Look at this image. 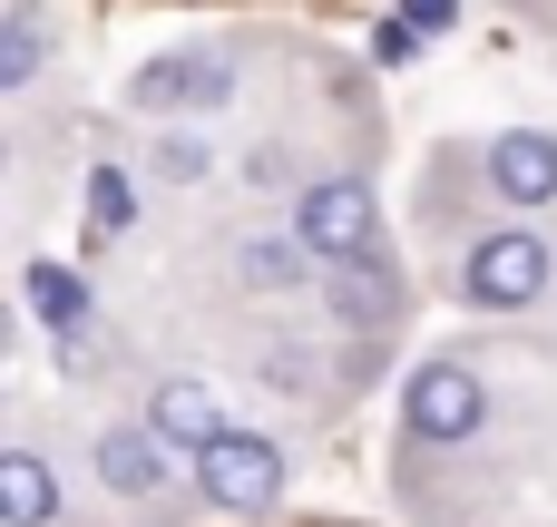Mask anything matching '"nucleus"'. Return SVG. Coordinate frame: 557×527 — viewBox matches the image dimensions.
I'll use <instances>...</instances> for the list:
<instances>
[{
  "label": "nucleus",
  "mask_w": 557,
  "mask_h": 527,
  "mask_svg": "<svg viewBox=\"0 0 557 527\" xmlns=\"http://www.w3.org/2000/svg\"><path fill=\"white\" fill-rule=\"evenodd\" d=\"M294 244L323 254V264H362V254H382V205H372V186H362V176H323V186H304V205H294Z\"/></svg>",
  "instance_id": "nucleus-1"
},
{
  "label": "nucleus",
  "mask_w": 557,
  "mask_h": 527,
  "mask_svg": "<svg viewBox=\"0 0 557 527\" xmlns=\"http://www.w3.org/2000/svg\"><path fill=\"white\" fill-rule=\"evenodd\" d=\"M460 293H470V303H499V313H509V303H539V293H548V244L519 235V225H509V235H480L470 264H460Z\"/></svg>",
  "instance_id": "nucleus-2"
},
{
  "label": "nucleus",
  "mask_w": 557,
  "mask_h": 527,
  "mask_svg": "<svg viewBox=\"0 0 557 527\" xmlns=\"http://www.w3.org/2000/svg\"><path fill=\"white\" fill-rule=\"evenodd\" d=\"M401 421H411V440H470V430L490 421V391H480V372H460V362H421L411 391H401Z\"/></svg>",
  "instance_id": "nucleus-3"
},
{
  "label": "nucleus",
  "mask_w": 557,
  "mask_h": 527,
  "mask_svg": "<svg viewBox=\"0 0 557 527\" xmlns=\"http://www.w3.org/2000/svg\"><path fill=\"white\" fill-rule=\"evenodd\" d=\"M196 479H206V499L235 509V518H264V509L284 499V460H274V440H255V430L215 440V450L196 460Z\"/></svg>",
  "instance_id": "nucleus-4"
},
{
  "label": "nucleus",
  "mask_w": 557,
  "mask_h": 527,
  "mask_svg": "<svg viewBox=\"0 0 557 527\" xmlns=\"http://www.w3.org/2000/svg\"><path fill=\"white\" fill-rule=\"evenodd\" d=\"M225 88H235V68H225L215 49H176V59H147V68H137L127 108H147V117H176V108H215Z\"/></svg>",
  "instance_id": "nucleus-5"
},
{
  "label": "nucleus",
  "mask_w": 557,
  "mask_h": 527,
  "mask_svg": "<svg viewBox=\"0 0 557 527\" xmlns=\"http://www.w3.org/2000/svg\"><path fill=\"white\" fill-rule=\"evenodd\" d=\"M147 430H157L166 450H196V460H206L215 440H235V430H225V401H215L206 381H157V401H147Z\"/></svg>",
  "instance_id": "nucleus-6"
},
{
  "label": "nucleus",
  "mask_w": 557,
  "mask_h": 527,
  "mask_svg": "<svg viewBox=\"0 0 557 527\" xmlns=\"http://www.w3.org/2000/svg\"><path fill=\"white\" fill-rule=\"evenodd\" d=\"M323 293H333V313L362 323V332L401 323V264H382V254H362V264H323Z\"/></svg>",
  "instance_id": "nucleus-7"
},
{
  "label": "nucleus",
  "mask_w": 557,
  "mask_h": 527,
  "mask_svg": "<svg viewBox=\"0 0 557 527\" xmlns=\"http://www.w3.org/2000/svg\"><path fill=\"white\" fill-rule=\"evenodd\" d=\"M490 186H499L509 205H548V196H557V137L509 127V137L490 147Z\"/></svg>",
  "instance_id": "nucleus-8"
},
{
  "label": "nucleus",
  "mask_w": 557,
  "mask_h": 527,
  "mask_svg": "<svg viewBox=\"0 0 557 527\" xmlns=\"http://www.w3.org/2000/svg\"><path fill=\"white\" fill-rule=\"evenodd\" d=\"M98 479H108L117 499H147V489L166 479V440H157V430H108V440H98Z\"/></svg>",
  "instance_id": "nucleus-9"
},
{
  "label": "nucleus",
  "mask_w": 557,
  "mask_h": 527,
  "mask_svg": "<svg viewBox=\"0 0 557 527\" xmlns=\"http://www.w3.org/2000/svg\"><path fill=\"white\" fill-rule=\"evenodd\" d=\"M49 509H59L49 469H39L29 450H10V460H0V527H49Z\"/></svg>",
  "instance_id": "nucleus-10"
},
{
  "label": "nucleus",
  "mask_w": 557,
  "mask_h": 527,
  "mask_svg": "<svg viewBox=\"0 0 557 527\" xmlns=\"http://www.w3.org/2000/svg\"><path fill=\"white\" fill-rule=\"evenodd\" d=\"M29 313H39L49 332L78 342V332H88V284H78L69 264H29Z\"/></svg>",
  "instance_id": "nucleus-11"
},
{
  "label": "nucleus",
  "mask_w": 557,
  "mask_h": 527,
  "mask_svg": "<svg viewBox=\"0 0 557 527\" xmlns=\"http://www.w3.org/2000/svg\"><path fill=\"white\" fill-rule=\"evenodd\" d=\"M39 78V10H10L0 20V88H29Z\"/></svg>",
  "instance_id": "nucleus-12"
},
{
  "label": "nucleus",
  "mask_w": 557,
  "mask_h": 527,
  "mask_svg": "<svg viewBox=\"0 0 557 527\" xmlns=\"http://www.w3.org/2000/svg\"><path fill=\"white\" fill-rule=\"evenodd\" d=\"M88 215H98L108 235H117V225L137 215V196H127V176H117V166H98V176H88Z\"/></svg>",
  "instance_id": "nucleus-13"
},
{
  "label": "nucleus",
  "mask_w": 557,
  "mask_h": 527,
  "mask_svg": "<svg viewBox=\"0 0 557 527\" xmlns=\"http://www.w3.org/2000/svg\"><path fill=\"white\" fill-rule=\"evenodd\" d=\"M304 264H313L304 244H255V254H245V284H294Z\"/></svg>",
  "instance_id": "nucleus-14"
},
{
  "label": "nucleus",
  "mask_w": 557,
  "mask_h": 527,
  "mask_svg": "<svg viewBox=\"0 0 557 527\" xmlns=\"http://www.w3.org/2000/svg\"><path fill=\"white\" fill-rule=\"evenodd\" d=\"M157 176H176V186H186V176H206V147H186V137H176V147L157 156Z\"/></svg>",
  "instance_id": "nucleus-15"
},
{
  "label": "nucleus",
  "mask_w": 557,
  "mask_h": 527,
  "mask_svg": "<svg viewBox=\"0 0 557 527\" xmlns=\"http://www.w3.org/2000/svg\"><path fill=\"white\" fill-rule=\"evenodd\" d=\"M401 10H411V29H421V39H431V29H450V20H460V0H401Z\"/></svg>",
  "instance_id": "nucleus-16"
},
{
  "label": "nucleus",
  "mask_w": 557,
  "mask_h": 527,
  "mask_svg": "<svg viewBox=\"0 0 557 527\" xmlns=\"http://www.w3.org/2000/svg\"><path fill=\"white\" fill-rule=\"evenodd\" d=\"M411 49H421V29H411V20H392V29L372 39V59H411Z\"/></svg>",
  "instance_id": "nucleus-17"
}]
</instances>
